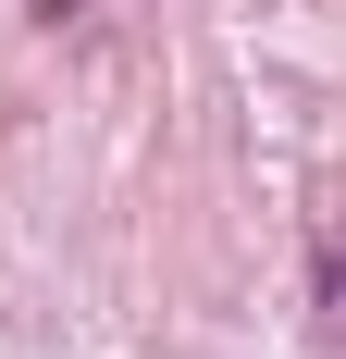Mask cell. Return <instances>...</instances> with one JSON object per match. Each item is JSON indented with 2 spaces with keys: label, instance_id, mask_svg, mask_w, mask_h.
Segmentation results:
<instances>
[{
  "label": "cell",
  "instance_id": "cell-1",
  "mask_svg": "<svg viewBox=\"0 0 346 359\" xmlns=\"http://www.w3.org/2000/svg\"><path fill=\"white\" fill-rule=\"evenodd\" d=\"M321 334H346V248H321Z\"/></svg>",
  "mask_w": 346,
  "mask_h": 359
}]
</instances>
